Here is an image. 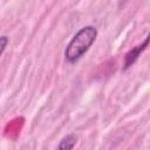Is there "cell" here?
I'll return each mask as SVG.
<instances>
[{
  "instance_id": "obj_2",
  "label": "cell",
  "mask_w": 150,
  "mask_h": 150,
  "mask_svg": "<svg viewBox=\"0 0 150 150\" xmlns=\"http://www.w3.org/2000/svg\"><path fill=\"white\" fill-rule=\"evenodd\" d=\"M150 43V34L145 38V40L141 43V45H138V46H136V47H134L131 50H129L128 53H127V55H125V59H124V67H123V69L124 70H127L128 68H130L136 61H137V59H138V56L141 55V53L146 48V46Z\"/></svg>"
},
{
  "instance_id": "obj_1",
  "label": "cell",
  "mask_w": 150,
  "mask_h": 150,
  "mask_svg": "<svg viewBox=\"0 0 150 150\" xmlns=\"http://www.w3.org/2000/svg\"><path fill=\"white\" fill-rule=\"evenodd\" d=\"M97 36V29L94 26H86L81 28L69 41L64 50V57L68 62L73 63L80 60L87 50L91 47Z\"/></svg>"
},
{
  "instance_id": "obj_4",
  "label": "cell",
  "mask_w": 150,
  "mask_h": 150,
  "mask_svg": "<svg viewBox=\"0 0 150 150\" xmlns=\"http://www.w3.org/2000/svg\"><path fill=\"white\" fill-rule=\"evenodd\" d=\"M8 42H9V40H8V38L6 36V35H2L1 38H0V53L2 54L4 52H5V49H6V47H7V45H8Z\"/></svg>"
},
{
  "instance_id": "obj_3",
  "label": "cell",
  "mask_w": 150,
  "mask_h": 150,
  "mask_svg": "<svg viewBox=\"0 0 150 150\" xmlns=\"http://www.w3.org/2000/svg\"><path fill=\"white\" fill-rule=\"evenodd\" d=\"M75 144H76V136L73 134H69L60 141L56 150H73Z\"/></svg>"
}]
</instances>
